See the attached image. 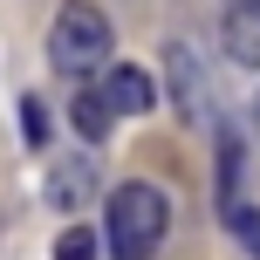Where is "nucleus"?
<instances>
[{"label": "nucleus", "instance_id": "1", "mask_svg": "<svg viewBox=\"0 0 260 260\" xmlns=\"http://www.w3.org/2000/svg\"><path fill=\"white\" fill-rule=\"evenodd\" d=\"M165 219H171L165 192L144 185V178H130V185L110 192V226H103V240H110L117 260H151L157 240H165Z\"/></svg>", "mask_w": 260, "mask_h": 260}, {"label": "nucleus", "instance_id": "2", "mask_svg": "<svg viewBox=\"0 0 260 260\" xmlns=\"http://www.w3.org/2000/svg\"><path fill=\"white\" fill-rule=\"evenodd\" d=\"M110 48H117V35H110V21L89 0H69V7L55 14V27H48V62L62 69V76H96V69L110 62Z\"/></svg>", "mask_w": 260, "mask_h": 260}, {"label": "nucleus", "instance_id": "3", "mask_svg": "<svg viewBox=\"0 0 260 260\" xmlns=\"http://www.w3.org/2000/svg\"><path fill=\"white\" fill-rule=\"evenodd\" d=\"M165 76H171V96H178V117L199 123V117H206V76H199V55L185 48V41L165 48Z\"/></svg>", "mask_w": 260, "mask_h": 260}, {"label": "nucleus", "instance_id": "4", "mask_svg": "<svg viewBox=\"0 0 260 260\" xmlns=\"http://www.w3.org/2000/svg\"><path fill=\"white\" fill-rule=\"evenodd\" d=\"M103 96L117 103V117H144V110L157 103V76L137 69V62H117V69L103 76Z\"/></svg>", "mask_w": 260, "mask_h": 260}, {"label": "nucleus", "instance_id": "5", "mask_svg": "<svg viewBox=\"0 0 260 260\" xmlns=\"http://www.w3.org/2000/svg\"><path fill=\"white\" fill-rule=\"evenodd\" d=\"M219 35H226V55L240 69H260V0H233Z\"/></svg>", "mask_w": 260, "mask_h": 260}, {"label": "nucleus", "instance_id": "6", "mask_svg": "<svg viewBox=\"0 0 260 260\" xmlns=\"http://www.w3.org/2000/svg\"><path fill=\"white\" fill-rule=\"evenodd\" d=\"M69 117H76V130H82L89 144H103V137H110V123H117V103H110V96H96V89H76Z\"/></svg>", "mask_w": 260, "mask_h": 260}, {"label": "nucleus", "instance_id": "7", "mask_svg": "<svg viewBox=\"0 0 260 260\" xmlns=\"http://www.w3.org/2000/svg\"><path fill=\"white\" fill-rule=\"evenodd\" d=\"M226 226H233V240H240V247L260 260V212L247 206V199H233V206H226Z\"/></svg>", "mask_w": 260, "mask_h": 260}, {"label": "nucleus", "instance_id": "8", "mask_svg": "<svg viewBox=\"0 0 260 260\" xmlns=\"http://www.w3.org/2000/svg\"><path fill=\"white\" fill-rule=\"evenodd\" d=\"M82 192H89V171H82V165H62V171H55V206H76Z\"/></svg>", "mask_w": 260, "mask_h": 260}, {"label": "nucleus", "instance_id": "9", "mask_svg": "<svg viewBox=\"0 0 260 260\" xmlns=\"http://www.w3.org/2000/svg\"><path fill=\"white\" fill-rule=\"evenodd\" d=\"M55 260H96V233H89V226H69L62 247H55Z\"/></svg>", "mask_w": 260, "mask_h": 260}, {"label": "nucleus", "instance_id": "10", "mask_svg": "<svg viewBox=\"0 0 260 260\" xmlns=\"http://www.w3.org/2000/svg\"><path fill=\"white\" fill-rule=\"evenodd\" d=\"M21 123H27V144H48V110H41V96H21Z\"/></svg>", "mask_w": 260, "mask_h": 260}, {"label": "nucleus", "instance_id": "11", "mask_svg": "<svg viewBox=\"0 0 260 260\" xmlns=\"http://www.w3.org/2000/svg\"><path fill=\"white\" fill-rule=\"evenodd\" d=\"M253 130H260V103H253Z\"/></svg>", "mask_w": 260, "mask_h": 260}]
</instances>
